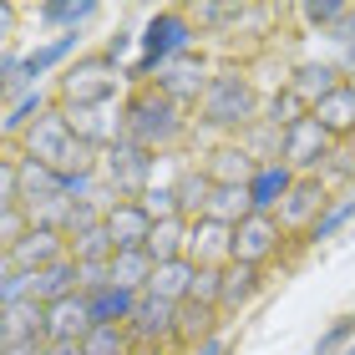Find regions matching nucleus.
Instances as JSON below:
<instances>
[{
    "instance_id": "2f4dec72",
    "label": "nucleus",
    "mask_w": 355,
    "mask_h": 355,
    "mask_svg": "<svg viewBox=\"0 0 355 355\" xmlns=\"http://www.w3.org/2000/svg\"><path fill=\"white\" fill-rule=\"evenodd\" d=\"M208 325H214V310H203L193 300L178 304V340H198V335H208Z\"/></svg>"
},
{
    "instance_id": "423d86ee",
    "label": "nucleus",
    "mask_w": 355,
    "mask_h": 355,
    "mask_svg": "<svg viewBox=\"0 0 355 355\" xmlns=\"http://www.w3.org/2000/svg\"><path fill=\"white\" fill-rule=\"evenodd\" d=\"M92 330H96V320H92L87 295L56 300L51 310H46V345H82Z\"/></svg>"
},
{
    "instance_id": "f8f14e48",
    "label": "nucleus",
    "mask_w": 355,
    "mask_h": 355,
    "mask_svg": "<svg viewBox=\"0 0 355 355\" xmlns=\"http://www.w3.org/2000/svg\"><path fill=\"white\" fill-rule=\"evenodd\" d=\"M71 295H82V279H76V259H56V264H46L31 274V300L46 304L51 310L56 300H71Z\"/></svg>"
},
{
    "instance_id": "c9c22d12",
    "label": "nucleus",
    "mask_w": 355,
    "mask_h": 355,
    "mask_svg": "<svg viewBox=\"0 0 355 355\" xmlns=\"http://www.w3.org/2000/svg\"><path fill=\"white\" fill-rule=\"evenodd\" d=\"M142 198H148L142 208L153 214V223H163V218H183V208H178V193H173V188H148Z\"/></svg>"
},
{
    "instance_id": "f704fd0d",
    "label": "nucleus",
    "mask_w": 355,
    "mask_h": 355,
    "mask_svg": "<svg viewBox=\"0 0 355 355\" xmlns=\"http://www.w3.org/2000/svg\"><path fill=\"white\" fill-rule=\"evenodd\" d=\"M304 117H310V107H304L289 87H284L279 96H274V127H284V132H289V127H300Z\"/></svg>"
},
{
    "instance_id": "f03ea898",
    "label": "nucleus",
    "mask_w": 355,
    "mask_h": 355,
    "mask_svg": "<svg viewBox=\"0 0 355 355\" xmlns=\"http://www.w3.org/2000/svg\"><path fill=\"white\" fill-rule=\"evenodd\" d=\"M178 127H183V122H178V107L168 102L163 92H142V96H132L127 112H122V142H132V148H142V153L173 142Z\"/></svg>"
},
{
    "instance_id": "72a5a7b5",
    "label": "nucleus",
    "mask_w": 355,
    "mask_h": 355,
    "mask_svg": "<svg viewBox=\"0 0 355 355\" xmlns=\"http://www.w3.org/2000/svg\"><path fill=\"white\" fill-rule=\"evenodd\" d=\"M87 355H127V340H122V330L117 325H96L87 340H82Z\"/></svg>"
},
{
    "instance_id": "a19ab883",
    "label": "nucleus",
    "mask_w": 355,
    "mask_h": 355,
    "mask_svg": "<svg viewBox=\"0 0 355 355\" xmlns=\"http://www.w3.org/2000/svg\"><path fill=\"white\" fill-rule=\"evenodd\" d=\"M0 234H6V249H15L21 244V208H0Z\"/></svg>"
},
{
    "instance_id": "393cba45",
    "label": "nucleus",
    "mask_w": 355,
    "mask_h": 355,
    "mask_svg": "<svg viewBox=\"0 0 355 355\" xmlns=\"http://www.w3.org/2000/svg\"><path fill=\"white\" fill-rule=\"evenodd\" d=\"M289 92H295L304 107H320L330 92H340V82H335V67H300L295 82H289Z\"/></svg>"
},
{
    "instance_id": "ddd939ff",
    "label": "nucleus",
    "mask_w": 355,
    "mask_h": 355,
    "mask_svg": "<svg viewBox=\"0 0 355 355\" xmlns=\"http://www.w3.org/2000/svg\"><path fill=\"white\" fill-rule=\"evenodd\" d=\"M127 330L137 340H163V335H178V304L157 300V295H137V310L127 320Z\"/></svg>"
},
{
    "instance_id": "49530a36",
    "label": "nucleus",
    "mask_w": 355,
    "mask_h": 355,
    "mask_svg": "<svg viewBox=\"0 0 355 355\" xmlns=\"http://www.w3.org/2000/svg\"><path fill=\"white\" fill-rule=\"evenodd\" d=\"M350 92H355V76H350Z\"/></svg>"
},
{
    "instance_id": "473e14b6",
    "label": "nucleus",
    "mask_w": 355,
    "mask_h": 355,
    "mask_svg": "<svg viewBox=\"0 0 355 355\" xmlns=\"http://www.w3.org/2000/svg\"><path fill=\"white\" fill-rule=\"evenodd\" d=\"M41 117H46V112H41V92H26L21 102H15V107L6 112V132H21V127L31 132V127H36Z\"/></svg>"
},
{
    "instance_id": "79ce46f5",
    "label": "nucleus",
    "mask_w": 355,
    "mask_h": 355,
    "mask_svg": "<svg viewBox=\"0 0 355 355\" xmlns=\"http://www.w3.org/2000/svg\"><path fill=\"white\" fill-rule=\"evenodd\" d=\"M350 173H355L350 157H345V153H330V178H350Z\"/></svg>"
},
{
    "instance_id": "20e7f679",
    "label": "nucleus",
    "mask_w": 355,
    "mask_h": 355,
    "mask_svg": "<svg viewBox=\"0 0 355 355\" xmlns=\"http://www.w3.org/2000/svg\"><path fill=\"white\" fill-rule=\"evenodd\" d=\"M188 41H193V31L183 15H153L148 31H142V56H137V67L127 71V76H148L153 67H163V61H173L178 51H188Z\"/></svg>"
},
{
    "instance_id": "cd10ccee",
    "label": "nucleus",
    "mask_w": 355,
    "mask_h": 355,
    "mask_svg": "<svg viewBox=\"0 0 355 355\" xmlns=\"http://www.w3.org/2000/svg\"><path fill=\"white\" fill-rule=\"evenodd\" d=\"M173 193H178V208H183V214H208V198H214V178H208V173H183Z\"/></svg>"
},
{
    "instance_id": "4468645a",
    "label": "nucleus",
    "mask_w": 355,
    "mask_h": 355,
    "mask_svg": "<svg viewBox=\"0 0 355 355\" xmlns=\"http://www.w3.org/2000/svg\"><path fill=\"white\" fill-rule=\"evenodd\" d=\"M107 173H112V183H117L122 193H137V188H148V173H153V153L132 148V142H117V148L107 153Z\"/></svg>"
},
{
    "instance_id": "6e6552de",
    "label": "nucleus",
    "mask_w": 355,
    "mask_h": 355,
    "mask_svg": "<svg viewBox=\"0 0 355 355\" xmlns=\"http://www.w3.org/2000/svg\"><path fill=\"white\" fill-rule=\"evenodd\" d=\"M107 234H112V244H117V254L148 249V239H153V214H148L142 203H117V208H107Z\"/></svg>"
},
{
    "instance_id": "58836bf2",
    "label": "nucleus",
    "mask_w": 355,
    "mask_h": 355,
    "mask_svg": "<svg viewBox=\"0 0 355 355\" xmlns=\"http://www.w3.org/2000/svg\"><path fill=\"white\" fill-rule=\"evenodd\" d=\"M350 218H355V198H350V203H340V208H330V214H320L310 234H315V239H330L335 229H345Z\"/></svg>"
},
{
    "instance_id": "e433bc0d",
    "label": "nucleus",
    "mask_w": 355,
    "mask_h": 355,
    "mask_svg": "<svg viewBox=\"0 0 355 355\" xmlns=\"http://www.w3.org/2000/svg\"><path fill=\"white\" fill-rule=\"evenodd\" d=\"M350 15V6H335V0H310V6H304V21L310 26H325V31H335Z\"/></svg>"
},
{
    "instance_id": "f3484780",
    "label": "nucleus",
    "mask_w": 355,
    "mask_h": 355,
    "mask_svg": "<svg viewBox=\"0 0 355 355\" xmlns=\"http://www.w3.org/2000/svg\"><path fill=\"white\" fill-rule=\"evenodd\" d=\"M188 244L198 249V259L193 264H203V259H218V264H234V229L229 223H214V218H203V223H193V234H188Z\"/></svg>"
},
{
    "instance_id": "dca6fc26",
    "label": "nucleus",
    "mask_w": 355,
    "mask_h": 355,
    "mask_svg": "<svg viewBox=\"0 0 355 355\" xmlns=\"http://www.w3.org/2000/svg\"><path fill=\"white\" fill-rule=\"evenodd\" d=\"M6 345H21V340H46V304L36 300H21V304H6V330H0Z\"/></svg>"
},
{
    "instance_id": "ea45409f",
    "label": "nucleus",
    "mask_w": 355,
    "mask_h": 355,
    "mask_svg": "<svg viewBox=\"0 0 355 355\" xmlns=\"http://www.w3.org/2000/svg\"><path fill=\"white\" fill-rule=\"evenodd\" d=\"M350 335H355V320H335V325H330V335L315 345V355H335V350H340V345L350 340Z\"/></svg>"
},
{
    "instance_id": "4c0bfd02",
    "label": "nucleus",
    "mask_w": 355,
    "mask_h": 355,
    "mask_svg": "<svg viewBox=\"0 0 355 355\" xmlns=\"http://www.w3.org/2000/svg\"><path fill=\"white\" fill-rule=\"evenodd\" d=\"M92 10H96L92 0H76V6H41V21H51V26H82Z\"/></svg>"
},
{
    "instance_id": "f257e3e1",
    "label": "nucleus",
    "mask_w": 355,
    "mask_h": 355,
    "mask_svg": "<svg viewBox=\"0 0 355 355\" xmlns=\"http://www.w3.org/2000/svg\"><path fill=\"white\" fill-rule=\"evenodd\" d=\"M26 157L46 163L61 178H76V173H92V142L67 122V112H46V117L26 132Z\"/></svg>"
},
{
    "instance_id": "de8ad7c7",
    "label": "nucleus",
    "mask_w": 355,
    "mask_h": 355,
    "mask_svg": "<svg viewBox=\"0 0 355 355\" xmlns=\"http://www.w3.org/2000/svg\"><path fill=\"white\" fill-rule=\"evenodd\" d=\"M350 355H355V345H350Z\"/></svg>"
},
{
    "instance_id": "a211bd4d",
    "label": "nucleus",
    "mask_w": 355,
    "mask_h": 355,
    "mask_svg": "<svg viewBox=\"0 0 355 355\" xmlns=\"http://www.w3.org/2000/svg\"><path fill=\"white\" fill-rule=\"evenodd\" d=\"M310 117L325 127L330 137H340V132H350V137H355V92H350V82H345L340 92H330L320 107H310Z\"/></svg>"
},
{
    "instance_id": "2eb2a0df",
    "label": "nucleus",
    "mask_w": 355,
    "mask_h": 355,
    "mask_svg": "<svg viewBox=\"0 0 355 355\" xmlns=\"http://www.w3.org/2000/svg\"><path fill=\"white\" fill-rule=\"evenodd\" d=\"M193 279H198V264L193 259H173V264H157L153 279H148V295L168 300V304H183L193 295Z\"/></svg>"
},
{
    "instance_id": "1a4fd4ad",
    "label": "nucleus",
    "mask_w": 355,
    "mask_h": 355,
    "mask_svg": "<svg viewBox=\"0 0 355 355\" xmlns=\"http://www.w3.org/2000/svg\"><path fill=\"white\" fill-rule=\"evenodd\" d=\"M15 178H21V203H26V214H31V208L56 203V198H67V178L51 173L46 163H36V157H21V163H15Z\"/></svg>"
},
{
    "instance_id": "7c9ffc66",
    "label": "nucleus",
    "mask_w": 355,
    "mask_h": 355,
    "mask_svg": "<svg viewBox=\"0 0 355 355\" xmlns=\"http://www.w3.org/2000/svg\"><path fill=\"white\" fill-rule=\"evenodd\" d=\"M71 46H76V31H71V36H61V41H51V46H41V51H31V56H26V76H31V87H36V76H46L61 56L71 51Z\"/></svg>"
},
{
    "instance_id": "c756f323",
    "label": "nucleus",
    "mask_w": 355,
    "mask_h": 355,
    "mask_svg": "<svg viewBox=\"0 0 355 355\" xmlns=\"http://www.w3.org/2000/svg\"><path fill=\"white\" fill-rule=\"evenodd\" d=\"M259 289V269L254 264H223V304H244Z\"/></svg>"
},
{
    "instance_id": "412c9836",
    "label": "nucleus",
    "mask_w": 355,
    "mask_h": 355,
    "mask_svg": "<svg viewBox=\"0 0 355 355\" xmlns=\"http://www.w3.org/2000/svg\"><path fill=\"white\" fill-rule=\"evenodd\" d=\"M289 188H295V178H289L284 163L259 168V178L249 183V193H254V214H269V208H279V198H289Z\"/></svg>"
},
{
    "instance_id": "a18cd8bd",
    "label": "nucleus",
    "mask_w": 355,
    "mask_h": 355,
    "mask_svg": "<svg viewBox=\"0 0 355 355\" xmlns=\"http://www.w3.org/2000/svg\"><path fill=\"white\" fill-rule=\"evenodd\" d=\"M198 355H223V340H208V345H203Z\"/></svg>"
},
{
    "instance_id": "c85d7f7f",
    "label": "nucleus",
    "mask_w": 355,
    "mask_h": 355,
    "mask_svg": "<svg viewBox=\"0 0 355 355\" xmlns=\"http://www.w3.org/2000/svg\"><path fill=\"white\" fill-rule=\"evenodd\" d=\"M102 117H107L102 107H67V122L92 142V148H96V142H107V137H117V122H102Z\"/></svg>"
},
{
    "instance_id": "0eeeda50",
    "label": "nucleus",
    "mask_w": 355,
    "mask_h": 355,
    "mask_svg": "<svg viewBox=\"0 0 355 355\" xmlns=\"http://www.w3.org/2000/svg\"><path fill=\"white\" fill-rule=\"evenodd\" d=\"M274 244H279V223H274L269 214H249L234 229V264H254L259 269V259H269Z\"/></svg>"
},
{
    "instance_id": "aec40b11",
    "label": "nucleus",
    "mask_w": 355,
    "mask_h": 355,
    "mask_svg": "<svg viewBox=\"0 0 355 355\" xmlns=\"http://www.w3.org/2000/svg\"><path fill=\"white\" fill-rule=\"evenodd\" d=\"M153 269H157V259H153L148 249L117 254V259H112V284H117V289H127V295H148V279H153Z\"/></svg>"
},
{
    "instance_id": "7ed1b4c3",
    "label": "nucleus",
    "mask_w": 355,
    "mask_h": 355,
    "mask_svg": "<svg viewBox=\"0 0 355 355\" xmlns=\"http://www.w3.org/2000/svg\"><path fill=\"white\" fill-rule=\"evenodd\" d=\"M249 117H254V87L239 71L214 76L208 92H203V122H214V127H244Z\"/></svg>"
},
{
    "instance_id": "b1692460",
    "label": "nucleus",
    "mask_w": 355,
    "mask_h": 355,
    "mask_svg": "<svg viewBox=\"0 0 355 355\" xmlns=\"http://www.w3.org/2000/svg\"><path fill=\"white\" fill-rule=\"evenodd\" d=\"M198 87H203V71L193 67V61H173V67L157 76V92H163L173 107H178V102H193V96H198ZM203 92H208V87H203Z\"/></svg>"
},
{
    "instance_id": "6ab92c4d",
    "label": "nucleus",
    "mask_w": 355,
    "mask_h": 355,
    "mask_svg": "<svg viewBox=\"0 0 355 355\" xmlns=\"http://www.w3.org/2000/svg\"><path fill=\"white\" fill-rule=\"evenodd\" d=\"M208 178H214V188H249L254 178H259V168L249 163L244 148H218L214 153V168H208Z\"/></svg>"
},
{
    "instance_id": "c03bdc74",
    "label": "nucleus",
    "mask_w": 355,
    "mask_h": 355,
    "mask_svg": "<svg viewBox=\"0 0 355 355\" xmlns=\"http://www.w3.org/2000/svg\"><path fill=\"white\" fill-rule=\"evenodd\" d=\"M46 355H87L82 345H46Z\"/></svg>"
},
{
    "instance_id": "4be33fe9",
    "label": "nucleus",
    "mask_w": 355,
    "mask_h": 355,
    "mask_svg": "<svg viewBox=\"0 0 355 355\" xmlns=\"http://www.w3.org/2000/svg\"><path fill=\"white\" fill-rule=\"evenodd\" d=\"M87 304H92V320H96V325H127L132 310H137V295L107 284V289H96V295H87Z\"/></svg>"
},
{
    "instance_id": "5701e85b",
    "label": "nucleus",
    "mask_w": 355,
    "mask_h": 355,
    "mask_svg": "<svg viewBox=\"0 0 355 355\" xmlns=\"http://www.w3.org/2000/svg\"><path fill=\"white\" fill-rule=\"evenodd\" d=\"M249 214H254V193H249V188H214V198H208V214H203V218L239 229Z\"/></svg>"
},
{
    "instance_id": "9b49d317",
    "label": "nucleus",
    "mask_w": 355,
    "mask_h": 355,
    "mask_svg": "<svg viewBox=\"0 0 355 355\" xmlns=\"http://www.w3.org/2000/svg\"><path fill=\"white\" fill-rule=\"evenodd\" d=\"M56 259H67V254H61V234H51V229H26L21 244L6 249V264L21 269V274H36L46 264H56Z\"/></svg>"
},
{
    "instance_id": "bb28decb",
    "label": "nucleus",
    "mask_w": 355,
    "mask_h": 355,
    "mask_svg": "<svg viewBox=\"0 0 355 355\" xmlns=\"http://www.w3.org/2000/svg\"><path fill=\"white\" fill-rule=\"evenodd\" d=\"M183 244H188V229H183V218H163V223H153L148 254H153L157 264H173V259H183Z\"/></svg>"
},
{
    "instance_id": "37998d69",
    "label": "nucleus",
    "mask_w": 355,
    "mask_h": 355,
    "mask_svg": "<svg viewBox=\"0 0 355 355\" xmlns=\"http://www.w3.org/2000/svg\"><path fill=\"white\" fill-rule=\"evenodd\" d=\"M6 355H46V340H21V345H6Z\"/></svg>"
},
{
    "instance_id": "9d476101",
    "label": "nucleus",
    "mask_w": 355,
    "mask_h": 355,
    "mask_svg": "<svg viewBox=\"0 0 355 355\" xmlns=\"http://www.w3.org/2000/svg\"><path fill=\"white\" fill-rule=\"evenodd\" d=\"M284 157H289V168H320V163H330V132L315 117H304L300 127H289V132H284Z\"/></svg>"
},
{
    "instance_id": "39448f33",
    "label": "nucleus",
    "mask_w": 355,
    "mask_h": 355,
    "mask_svg": "<svg viewBox=\"0 0 355 355\" xmlns=\"http://www.w3.org/2000/svg\"><path fill=\"white\" fill-rule=\"evenodd\" d=\"M117 82H122V71L112 61H82V67H71L61 76V92H67L71 107H107L117 96Z\"/></svg>"
},
{
    "instance_id": "a878e982",
    "label": "nucleus",
    "mask_w": 355,
    "mask_h": 355,
    "mask_svg": "<svg viewBox=\"0 0 355 355\" xmlns=\"http://www.w3.org/2000/svg\"><path fill=\"white\" fill-rule=\"evenodd\" d=\"M320 208H325V183H320V178H304L284 198V223H304V218H315Z\"/></svg>"
}]
</instances>
